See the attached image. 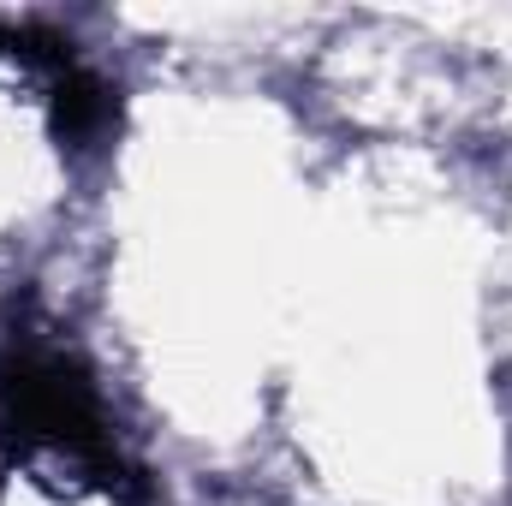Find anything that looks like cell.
<instances>
[{"label":"cell","mask_w":512,"mask_h":506,"mask_svg":"<svg viewBox=\"0 0 512 506\" xmlns=\"http://www.w3.org/2000/svg\"><path fill=\"white\" fill-rule=\"evenodd\" d=\"M0 423L18 447L42 441V447H66L78 459H96L102 471L114 465V447H108L90 381L48 346L24 340V346L6 352V364H0Z\"/></svg>","instance_id":"6da1fadb"}]
</instances>
